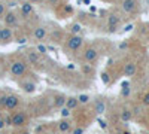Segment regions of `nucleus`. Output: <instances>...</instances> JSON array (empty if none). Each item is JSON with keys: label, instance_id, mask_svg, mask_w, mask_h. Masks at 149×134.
Segmentation results:
<instances>
[{"label": "nucleus", "instance_id": "nucleus-38", "mask_svg": "<svg viewBox=\"0 0 149 134\" xmlns=\"http://www.w3.org/2000/svg\"><path fill=\"white\" fill-rule=\"evenodd\" d=\"M29 2H31V3H37V2H40V0H29Z\"/></svg>", "mask_w": 149, "mask_h": 134}, {"label": "nucleus", "instance_id": "nucleus-1", "mask_svg": "<svg viewBox=\"0 0 149 134\" xmlns=\"http://www.w3.org/2000/svg\"><path fill=\"white\" fill-rule=\"evenodd\" d=\"M27 73V64L21 61V60H17L10 64V75L14 78H19V76H24Z\"/></svg>", "mask_w": 149, "mask_h": 134}, {"label": "nucleus", "instance_id": "nucleus-41", "mask_svg": "<svg viewBox=\"0 0 149 134\" xmlns=\"http://www.w3.org/2000/svg\"><path fill=\"white\" fill-rule=\"evenodd\" d=\"M0 42H2V34H0Z\"/></svg>", "mask_w": 149, "mask_h": 134}, {"label": "nucleus", "instance_id": "nucleus-43", "mask_svg": "<svg viewBox=\"0 0 149 134\" xmlns=\"http://www.w3.org/2000/svg\"><path fill=\"white\" fill-rule=\"evenodd\" d=\"M0 134H2V133H0Z\"/></svg>", "mask_w": 149, "mask_h": 134}, {"label": "nucleus", "instance_id": "nucleus-24", "mask_svg": "<svg viewBox=\"0 0 149 134\" xmlns=\"http://www.w3.org/2000/svg\"><path fill=\"white\" fill-rule=\"evenodd\" d=\"M121 95H122V97H128V95H130V88H127V83H124V85H122Z\"/></svg>", "mask_w": 149, "mask_h": 134}, {"label": "nucleus", "instance_id": "nucleus-35", "mask_svg": "<svg viewBox=\"0 0 149 134\" xmlns=\"http://www.w3.org/2000/svg\"><path fill=\"white\" fill-rule=\"evenodd\" d=\"M48 3H49V5H57L58 0H48Z\"/></svg>", "mask_w": 149, "mask_h": 134}, {"label": "nucleus", "instance_id": "nucleus-9", "mask_svg": "<svg viewBox=\"0 0 149 134\" xmlns=\"http://www.w3.org/2000/svg\"><path fill=\"white\" fill-rule=\"evenodd\" d=\"M19 87L22 88V91L26 94H33L36 91V83L31 82V81H22V82H19Z\"/></svg>", "mask_w": 149, "mask_h": 134}, {"label": "nucleus", "instance_id": "nucleus-4", "mask_svg": "<svg viewBox=\"0 0 149 134\" xmlns=\"http://www.w3.org/2000/svg\"><path fill=\"white\" fill-rule=\"evenodd\" d=\"M19 104V99L18 95L15 94H9L6 95V103H5V109H8V110H14V109H17V106Z\"/></svg>", "mask_w": 149, "mask_h": 134}, {"label": "nucleus", "instance_id": "nucleus-23", "mask_svg": "<svg viewBox=\"0 0 149 134\" xmlns=\"http://www.w3.org/2000/svg\"><path fill=\"white\" fill-rule=\"evenodd\" d=\"M102 82H103L104 85H109V83H110V75H109L107 72H103V73H102Z\"/></svg>", "mask_w": 149, "mask_h": 134}, {"label": "nucleus", "instance_id": "nucleus-11", "mask_svg": "<svg viewBox=\"0 0 149 134\" xmlns=\"http://www.w3.org/2000/svg\"><path fill=\"white\" fill-rule=\"evenodd\" d=\"M136 73H137V66H136V63H127L125 66H124V75L131 78L134 76Z\"/></svg>", "mask_w": 149, "mask_h": 134}, {"label": "nucleus", "instance_id": "nucleus-32", "mask_svg": "<svg viewBox=\"0 0 149 134\" xmlns=\"http://www.w3.org/2000/svg\"><path fill=\"white\" fill-rule=\"evenodd\" d=\"M98 124H100L102 128H107V122H106V121H103V119H98Z\"/></svg>", "mask_w": 149, "mask_h": 134}, {"label": "nucleus", "instance_id": "nucleus-37", "mask_svg": "<svg viewBox=\"0 0 149 134\" xmlns=\"http://www.w3.org/2000/svg\"><path fill=\"white\" fill-rule=\"evenodd\" d=\"M122 134H131V133H130L128 130H124V131H122Z\"/></svg>", "mask_w": 149, "mask_h": 134}, {"label": "nucleus", "instance_id": "nucleus-16", "mask_svg": "<svg viewBox=\"0 0 149 134\" xmlns=\"http://www.w3.org/2000/svg\"><path fill=\"white\" fill-rule=\"evenodd\" d=\"M78 104H79V101H78V99H76V97H69V99L66 100V106L70 109V110H73V109L76 107Z\"/></svg>", "mask_w": 149, "mask_h": 134}, {"label": "nucleus", "instance_id": "nucleus-31", "mask_svg": "<svg viewBox=\"0 0 149 134\" xmlns=\"http://www.w3.org/2000/svg\"><path fill=\"white\" fill-rule=\"evenodd\" d=\"M64 12H66V14H72V12H73V8H72L70 5H66V6H64Z\"/></svg>", "mask_w": 149, "mask_h": 134}, {"label": "nucleus", "instance_id": "nucleus-12", "mask_svg": "<svg viewBox=\"0 0 149 134\" xmlns=\"http://www.w3.org/2000/svg\"><path fill=\"white\" fill-rule=\"evenodd\" d=\"M33 5H31V2H24V3H21V14L24 15V17H29V15H31L33 14Z\"/></svg>", "mask_w": 149, "mask_h": 134}, {"label": "nucleus", "instance_id": "nucleus-8", "mask_svg": "<svg viewBox=\"0 0 149 134\" xmlns=\"http://www.w3.org/2000/svg\"><path fill=\"white\" fill-rule=\"evenodd\" d=\"M26 119H27L26 113L18 112V113H15L14 116H12V125L14 127H21V125L26 124Z\"/></svg>", "mask_w": 149, "mask_h": 134}, {"label": "nucleus", "instance_id": "nucleus-40", "mask_svg": "<svg viewBox=\"0 0 149 134\" xmlns=\"http://www.w3.org/2000/svg\"><path fill=\"white\" fill-rule=\"evenodd\" d=\"M18 134H29V133H18Z\"/></svg>", "mask_w": 149, "mask_h": 134}, {"label": "nucleus", "instance_id": "nucleus-34", "mask_svg": "<svg viewBox=\"0 0 149 134\" xmlns=\"http://www.w3.org/2000/svg\"><path fill=\"white\" fill-rule=\"evenodd\" d=\"M73 134H84V128H76L73 131Z\"/></svg>", "mask_w": 149, "mask_h": 134}, {"label": "nucleus", "instance_id": "nucleus-18", "mask_svg": "<svg viewBox=\"0 0 149 134\" xmlns=\"http://www.w3.org/2000/svg\"><path fill=\"white\" fill-rule=\"evenodd\" d=\"M66 97H63V95H58V97H55L54 99V104H55V107H58V109H61L63 106H66Z\"/></svg>", "mask_w": 149, "mask_h": 134}, {"label": "nucleus", "instance_id": "nucleus-27", "mask_svg": "<svg viewBox=\"0 0 149 134\" xmlns=\"http://www.w3.org/2000/svg\"><path fill=\"white\" fill-rule=\"evenodd\" d=\"M48 51V48L46 46H43V45H37V52L39 54H45Z\"/></svg>", "mask_w": 149, "mask_h": 134}, {"label": "nucleus", "instance_id": "nucleus-5", "mask_svg": "<svg viewBox=\"0 0 149 134\" xmlns=\"http://www.w3.org/2000/svg\"><path fill=\"white\" fill-rule=\"evenodd\" d=\"M97 58H98V52H97L95 48H93V46L86 48L85 52H84V60H85V61L94 63V61H97Z\"/></svg>", "mask_w": 149, "mask_h": 134}, {"label": "nucleus", "instance_id": "nucleus-13", "mask_svg": "<svg viewBox=\"0 0 149 134\" xmlns=\"http://www.w3.org/2000/svg\"><path fill=\"white\" fill-rule=\"evenodd\" d=\"M33 37L36 40H43L46 37V28L45 27H36L33 31Z\"/></svg>", "mask_w": 149, "mask_h": 134}, {"label": "nucleus", "instance_id": "nucleus-26", "mask_svg": "<svg viewBox=\"0 0 149 134\" xmlns=\"http://www.w3.org/2000/svg\"><path fill=\"white\" fill-rule=\"evenodd\" d=\"M82 70H84V73H86V75H88V73L93 72V67H91L90 64H85V66H82Z\"/></svg>", "mask_w": 149, "mask_h": 134}, {"label": "nucleus", "instance_id": "nucleus-28", "mask_svg": "<svg viewBox=\"0 0 149 134\" xmlns=\"http://www.w3.org/2000/svg\"><path fill=\"white\" fill-rule=\"evenodd\" d=\"M142 101H143V104H145V106H149V91L143 95V100H142Z\"/></svg>", "mask_w": 149, "mask_h": 134}, {"label": "nucleus", "instance_id": "nucleus-20", "mask_svg": "<svg viewBox=\"0 0 149 134\" xmlns=\"http://www.w3.org/2000/svg\"><path fill=\"white\" fill-rule=\"evenodd\" d=\"M78 101H79L81 104H88V103L91 101V97H90L88 94H81V95L78 97Z\"/></svg>", "mask_w": 149, "mask_h": 134}, {"label": "nucleus", "instance_id": "nucleus-2", "mask_svg": "<svg viewBox=\"0 0 149 134\" xmlns=\"http://www.w3.org/2000/svg\"><path fill=\"white\" fill-rule=\"evenodd\" d=\"M82 45H84V39H82L81 34H70L69 39H67V42H66L67 49H70V51H78V49H81Z\"/></svg>", "mask_w": 149, "mask_h": 134}, {"label": "nucleus", "instance_id": "nucleus-39", "mask_svg": "<svg viewBox=\"0 0 149 134\" xmlns=\"http://www.w3.org/2000/svg\"><path fill=\"white\" fill-rule=\"evenodd\" d=\"M143 134H149V130L148 131H143Z\"/></svg>", "mask_w": 149, "mask_h": 134}, {"label": "nucleus", "instance_id": "nucleus-33", "mask_svg": "<svg viewBox=\"0 0 149 134\" xmlns=\"http://www.w3.org/2000/svg\"><path fill=\"white\" fill-rule=\"evenodd\" d=\"M6 127V124H5V119L2 118V116H0V130H3Z\"/></svg>", "mask_w": 149, "mask_h": 134}, {"label": "nucleus", "instance_id": "nucleus-10", "mask_svg": "<svg viewBox=\"0 0 149 134\" xmlns=\"http://www.w3.org/2000/svg\"><path fill=\"white\" fill-rule=\"evenodd\" d=\"M119 26V18L115 17V15H110L109 19H107V28H109V33H115L116 28Z\"/></svg>", "mask_w": 149, "mask_h": 134}, {"label": "nucleus", "instance_id": "nucleus-14", "mask_svg": "<svg viewBox=\"0 0 149 134\" xmlns=\"http://www.w3.org/2000/svg\"><path fill=\"white\" fill-rule=\"evenodd\" d=\"M57 127H58V131H60V133H67V131L72 128V124H70V121H67V118H63V119L58 122Z\"/></svg>", "mask_w": 149, "mask_h": 134}, {"label": "nucleus", "instance_id": "nucleus-6", "mask_svg": "<svg viewBox=\"0 0 149 134\" xmlns=\"http://www.w3.org/2000/svg\"><path fill=\"white\" fill-rule=\"evenodd\" d=\"M3 21L6 24V27H15L18 24V17L15 12H6L3 17Z\"/></svg>", "mask_w": 149, "mask_h": 134}, {"label": "nucleus", "instance_id": "nucleus-25", "mask_svg": "<svg viewBox=\"0 0 149 134\" xmlns=\"http://www.w3.org/2000/svg\"><path fill=\"white\" fill-rule=\"evenodd\" d=\"M5 14H6V8H5L3 3H0V19H3Z\"/></svg>", "mask_w": 149, "mask_h": 134}, {"label": "nucleus", "instance_id": "nucleus-19", "mask_svg": "<svg viewBox=\"0 0 149 134\" xmlns=\"http://www.w3.org/2000/svg\"><path fill=\"white\" fill-rule=\"evenodd\" d=\"M27 58H29L30 63H39V60H40L39 52H36V51H30V52L27 54Z\"/></svg>", "mask_w": 149, "mask_h": 134}, {"label": "nucleus", "instance_id": "nucleus-17", "mask_svg": "<svg viewBox=\"0 0 149 134\" xmlns=\"http://www.w3.org/2000/svg\"><path fill=\"white\" fill-rule=\"evenodd\" d=\"M131 118H133V112L130 110V109H124V110L121 112V119L124 121V122H128Z\"/></svg>", "mask_w": 149, "mask_h": 134}, {"label": "nucleus", "instance_id": "nucleus-29", "mask_svg": "<svg viewBox=\"0 0 149 134\" xmlns=\"http://www.w3.org/2000/svg\"><path fill=\"white\" fill-rule=\"evenodd\" d=\"M6 5H8V8H15L18 3H17V0H10V2H6Z\"/></svg>", "mask_w": 149, "mask_h": 134}, {"label": "nucleus", "instance_id": "nucleus-36", "mask_svg": "<svg viewBox=\"0 0 149 134\" xmlns=\"http://www.w3.org/2000/svg\"><path fill=\"white\" fill-rule=\"evenodd\" d=\"M18 42H19V43H26V42H27V39H26V37H21Z\"/></svg>", "mask_w": 149, "mask_h": 134}, {"label": "nucleus", "instance_id": "nucleus-7", "mask_svg": "<svg viewBox=\"0 0 149 134\" xmlns=\"http://www.w3.org/2000/svg\"><path fill=\"white\" fill-rule=\"evenodd\" d=\"M121 6H122V10L125 14H133L136 10V8H137V2L136 0H122Z\"/></svg>", "mask_w": 149, "mask_h": 134}, {"label": "nucleus", "instance_id": "nucleus-30", "mask_svg": "<svg viewBox=\"0 0 149 134\" xmlns=\"http://www.w3.org/2000/svg\"><path fill=\"white\" fill-rule=\"evenodd\" d=\"M6 103V95H0V107H5Z\"/></svg>", "mask_w": 149, "mask_h": 134}, {"label": "nucleus", "instance_id": "nucleus-21", "mask_svg": "<svg viewBox=\"0 0 149 134\" xmlns=\"http://www.w3.org/2000/svg\"><path fill=\"white\" fill-rule=\"evenodd\" d=\"M81 31H82V26L81 24H73V26L70 27V33L72 34H81Z\"/></svg>", "mask_w": 149, "mask_h": 134}, {"label": "nucleus", "instance_id": "nucleus-15", "mask_svg": "<svg viewBox=\"0 0 149 134\" xmlns=\"http://www.w3.org/2000/svg\"><path fill=\"white\" fill-rule=\"evenodd\" d=\"M94 110L97 115H103L104 110H106V103L103 100H97L95 101V106H94Z\"/></svg>", "mask_w": 149, "mask_h": 134}, {"label": "nucleus", "instance_id": "nucleus-42", "mask_svg": "<svg viewBox=\"0 0 149 134\" xmlns=\"http://www.w3.org/2000/svg\"><path fill=\"white\" fill-rule=\"evenodd\" d=\"M6 2H10V0H6Z\"/></svg>", "mask_w": 149, "mask_h": 134}, {"label": "nucleus", "instance_id": "nucleus-22", "mask_svg": "<svg viewBox=\"0 0 149 134\" xmlns=\"http://www.w3.org/2000/svg\"><path fill=\"white\" fill-rule=\"evenodd\" d=\"M60 115H61V118H69L70 116V109L67 106H63L60 110Z\"/></svg>", "mask_w": 149, "mask_h": 134}, {"label": "nucleus", "instance_id": "nucleus-3", "mask_svg": "<svg viewBox=\"0 0 149 134\" xmlns=\"http://www.w3.org/2000/svg\"><path fill=\"white\" fill-rule=\"evenodd\" d=\"M0 34H2V42H0V45H6V43H10L14 40V33H12L10 27H0Z\"/></svg>", "mask_w": 149, "mask_h": 134}]
</instances>
